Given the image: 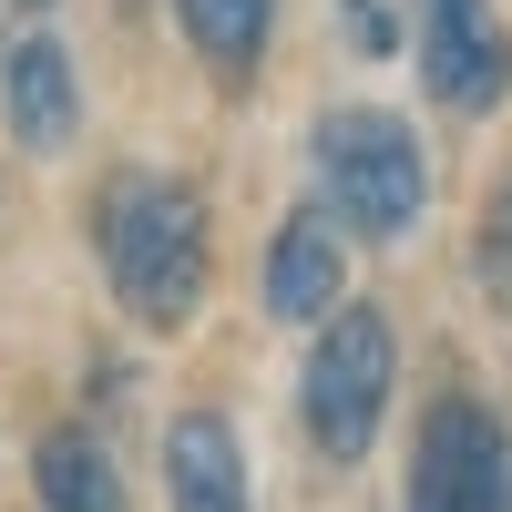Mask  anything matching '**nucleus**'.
<instances>
[{"label": "nucleus", "instance_id": "nucleus-6", "mask_svg": "<svg viewBox=\"0 0 512 512\" xmlns=\"http://www.w3.org/2000/svg\"><path fill=\"white\" fill-rule=\"evenodd\" d=\"M0 113H11V144H31V154H62L72 144L82 93H72V52L52 31H21L11 52H0Z\"/></svg>", "mask_w": 512, "mask_h": 512}, {"label": "nucleus", "instance_id": "nucleus-7", "mask_svg": "<svg viewBox=\"0 0 512 512\" xmlns=\"http://www.w3.org/2000/svg\"><path fill=\"white\" fill-rule=\"evenodd\" d=\"M338 277H349V256H338V216H287L267 236V308L287 328H308L338 308Z\"/></svg>", "mask_w": 512, "mask_h": 512}, {"label": "nucleus", "instance_id": "nucleus-3", "mask_svg": "<svg viewBox=\"0 0 512 512\" xmlns=\"http://www.w3.org/2000/svg\"><path fill=\"white\" fill-rule=\"evenodd\" d=\"M390 379H400V338L379 308H328L308 379H297V410H308V441L328 461H369L379 420H390Z\"/></svg>", "mask_w": 512, "mask_h": 512}, {"label": "nucleus", "instance_id": "nucleus-10", "mask_svg": "<svg viewBox=\"0 0 512 512\" xmlns=\"http://www.w3.org/2000/svg\"><path fill=\"white\" fill-rule=\"evenodd\" d=\"M185 11V41L205 62H216L226 82H246L256 72V52H267V21H277V0H175Z\"/></svg>", "mask_w": 512, "mask_h": 512}, {"label": "nucleus", "instance_id": "nucleus-12", "mask_svg": "<svg viewBox=\"0 0 512 512\" xmlns=\"http://www.w3.org/2000/svg\"><path fill=\"white\" fill-rule=\"evenodd\" d=\"M349 41L359 52H390V11H379V0H349Z\"/></svg>", "mask_w": 512, "mask_h": 512}, {"label": "nucleus", "instance_id": "nucleus-1", "mask_svg": "<svg viewBox=\"0 0 512 512\" xmlns=\"http://www.w3.org/2000/svg\"><path fill=\"white\" fill-rule=\"evenodd\" d=\"M93 246L103 277L123 297V318L144 328H185L205 297V195L175 175H113V195L93 205Z\"/></svg>", "mask_w": 512, "mask_h": 512}, {"label": "nucleus", "instance_id": "nucleus-13", "mask_svg": "<svg viewBox=\"0 0 512 512\" xmlns=\"http://www.w3.org/2000/svg\"><path fill=\"white\" fill-rule=\"evenodd\" d=\"M21 11H52V0H21Z\"/></svg>", "mask_w": 512, "mask_h": 512}, {"label": "nucleus", "instance_id": "nucleus-8", "mask_svg": "<svg viewBox=\"0 0 512 512\" xmlns=\"http://www.w3.org/2000/svg\"><path fill=\"white\" fill-rule=\"evenodd\" d=\"M164 492H175V512H246V451L216 410H185L164 431Z\"/></svg>", "mask_w": 512, "mask_h": 512}, {"label": "nucleus", "instance_id": "nucleus-11", "mask_svg": "<svg viewBox=\"0 0 512 512\" xmlns=\"http://www.w3.org/2000/svg\"><path fill=\"white\" fill-rule=\"evenodd\" d=\"M482 287L512 308V175H502V195H492V216H482Z\"/></svg>", "mask_w": 512, "mask_h": 512}, {"label": "nucleus", "instance_id": "nucleus-5", "mask_svg": "<svg viewBox=\"0 0 512 512\" xmlns=\"http://www.w3.org/2000/svg\"><path fill=\"white\" fill-rule=\"evenodd\" d=\"M420 72L451 113H492L512 93V41L482 0H420Z\"/></svg>", "mask_w": 512, "mask_h": 512}, {"label": "nucleus", "instance_id": "nucleus-4", "mask_svg": "<svg viewBox=\"0 0 512 512\" xmlns=\"http://www.w3.org/2000/svg\"><path fill=\"white\" fill-rule=\"evenodd\" d=\"M410 512H512V451H502V420L482 400H441L420 420Z\"/></svg>", "mask_w": 512, "mask_h": 512}, {"label": "nucleus", "instance_id": "nucleus-2", "mask_svg": "<svg viewBox=\"0 0 512 512\" xmlns=\"http://www.w3.org/2000/svg\"><path fill=\"white\" fill-rule=\"evenodd\" d=\"M318 195H328V216L369 236V246H390L420 226V205H431V164H420V134L400 113H379V103H338L318 123Z\"/></svg>", "mask_w": 512, "mask_h": 512}, {"label": "nucleus", "instance_id": "nucleus-9", "mask_svg": "<svg viewBox=\"0 0 512 512\" xmlns=\"http://www.w3.org/2000/svg\"><path fill=\"white\" fill-rule=\"evenodd\" d=\"M31 472H41V512H134V502H123L113 451H103L93 431H52Z\"/></svg>", "mask_w": 512, "mask_h": 512}]
</instances>
